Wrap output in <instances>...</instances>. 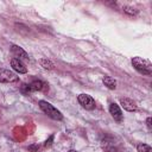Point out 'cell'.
Here are the masks:
<instances>
[{
  "mask_svg": "<svg viewBox=\"0 0 152 152\" xmlns=\"http://www.w3.org/2000/svg\"><path fill=\"white\" fill-rule=\"evenodd\" d=\"M132 65L134 66V69L146 76H151L152 75V63L148 59L141 58V57H133L132 58Z\"/></svg>",
  "mask_w": 152,
  "mask_h": 152,
  "instance_id": "6da1fadb",
  "label": "cell"
},
{
  "mask_svg": "<svg viewBox=\"0 0 152 152\" xmlns=\"http://www.w3.org/2000/svg\"><path fill=\"white\" fill-rule=\"evenodd\" d=\"M38 104H39L40 109H42L49 118H51V119H53V120H58V121L63 119V114H62L56 107H53L50 102L44 101V100H40V101L38 102Z\"/></svg>",
  "mask_w": 152,
  "mask_h": 152,
  "instance_id": "7a4b0ae2",
  "label": "cell"
},
{
  "mask_svg": "<svg viewBox=\"0 0 152 152\" xmlns=\"http://www.w3.org/2000/svg\"><path fill=\"white\" fill-rule=\"evenodd\" d=\"M49 89V86L39 80H34L28 84L23 86V90L25 93H31V91H46Z\"/></svg>",
  "mask_w": 152,
  "mask_h": 152,
  "instance_id": "3957f363",
  "label": "cell"
},
{
  "mask_svg": "<svg viewBox=\"0 0 152 152\" xmlns=\"http://www.w3.org/2000/svg\"><path fill=\"white\" fill-rule=\"evenodd\" d=\"M19 81V76L5 68H0V83H14Z\"/></svg>",
  "mask_w": 152,
  "mask_h": 152,
  "instance_id": "277c9868",
  "label": "cell"
},
{
  "mask_svg": "<svg viewBox=\"0 0 152 152\" xmlns=\"http://www.w3.org/2000/svg\"><path fill=\"white\" fill-rule=\"evenodd\" d=\"M77 100H78V103L83 108H86L87 110L95 109V106H96L95 104V100L90 95H88V94H80L78 97H77Z\"/></svg>",
  "mask_w": 152,
  "mask_h": 152,
  "instance_id": "5b68a950",
  "label": "cell"
},
{
  "mask_svg": "<svg viewBox=\"0 0 152 152\" xmlns=\"http://www.w3.org/2000/svg\"><path fill=\"white\" fill-rule=\"evenodd\" d=\"M120 104H121V107H122L125 110H127V112H135V110L138 109L137 103H135L132 99H128V97H122V99H120Z\"/></svg>",
  "mask_w": 152,
  "mask_h": 152,
  "instance_id": "8992f818",
  "label": "cell"
},
{
  "mask_svg": "<svg viewBox=\"0 0 152 152\" xmlns=\"http://www.w3.org/2000/svg\"><path fill=\"white\" fill-rule=\"evenodd\" d=\"M11 65H12L13 70H15V71L19 72V74H26V72H27V68H26L25 64H24L20 59H18V58H12V59H11Z\"/></svg>",
  "mask_w": 152,
  "mask_h": 152,
  "instance_id": "52a82bcc",
  "label": "cell"
},
{
  "mask_svg": "<svg viewBox=\"0 0 152 152\" xmlns=\"http://www.w3.org/2000/svg\"><path fill=\"white\" fill-rule=\"evenodd\" d=\"M109 113L112 114V116L114 118V120H116L119 122L122 121V112H121L119 104H116L115 102L110 103V106H109Z\"/></svg>",
  "mask_w": 152,
  "mask_h": 152,
  "instance_id": "ba28073f",
  "label": "cell"
},
{
  "mask_svg": "<svg viewBox=\"0 0 152 152\" xmlns=\"http://www.w3.org/2000/svg\"><path fill=\"white\" fill-rule=\"evenodd\" d=\"M11 51H12V53L15 56V57H18V59H28V55H27V52L23 49V48H20V46H18V45H12L11 46Z\"/></svg>",
  "mask_w": 152,
  "mask_h": 152,
  "instance_id": "9c48e42d",
  "label": "cell"
},
{
  "mask_svg": "<svg viewBox=\"0 0 152 152\" xmlns=\"http://www.w3.org/2000/svg\"><path fill=\"white\" fill-rule=\"evenodd\" d=\"M102 82H103V84L108 89H115L116 88V81L113 77H110V76H104L103 80H102Z\"/></svg>",
  "mask_w": 152,
  "mask_h": 152,
  "instance_id": "30bf717a",
  "label": "cell"
},
{
  "mask_svg": "<svg viewBox=\"0 0 152 152\" xmlns=\"http://www.w3.org/2000/svg\"><path fill=\"white\" fill-rule=\"evenodd\" d=\"M39 63H40V65H42L44 69H48V70H52V69L55 68L53 63H52L51 61L46 59V58H40V59H39Z\"/></svg>",
  "mask_w": 152,
  "mask_h": 152,
  "instance_id": "8fae6325",
  "label": "cell"
},
{
  "mask_svg": "<svg viewBox=\"0 0 152 152\" xmlns=\"http://www.w3.org/2000/svg\"><path fill=\"white\" fill-rule=\"evenodd\" d=\"M138 152H151V146L146 145V144H139L137 146Z\"/></svg>",
  "mask_w": 152,
  "mask_h": 152,
  "instance_id": "7c38bea8",
  "label": "cell"
},
{
  "mask_svg": "<svg viewBox=\"0 0 152 152\" xmlns=\"http://www.w3.org/2000/svg\"><path fill=\"white\" fill-rule=\"evenodd\" d=\"M122 10H124L126 13L131 14V15H135V14H138V10H135V8L131 7V6H124Z\"/></svg>",
  "mask_w": 152,
  "mask_h": 152,
  "instance_id": "4fadbf2b",
  "label": "cell"
},
{
  "mask_svg": "<svg viewBox=\"0 0 152 152\" xmlns=\"http://www.w3.org/2000/svg\"><path fill=\"white\" fill-rule=\"evenodd\" d=\"M52 140H53V135H50V138L45 141L44 146H45V147H50V146H51V144H52Z\"/></svg>",
  "mask_w": 152,
  "mask_h": 152,
  "instance_id": "5bb4252c",
  "label": "cell"
},
{
  "mask_svg": "<svg viewBox=\"0 0 152 152\" xmlns=\"http://www.w3.org/2000/svg\"><path fill=\"white\" fill-rule=\"evenodd\" d=\"M151 122H152V118H151V116H148V118L146 119V125H147V127H148V128H151V127H152V124H151Z\"/></svg>",
  "mask_w": 152,
  "mask_h": 152,
  "instance_id": "9a60e30c",
  "label": "cell"
},
{
  "mask_svg": "<svg viewBox=\"0 0 152 152\" xmlns=\"http://www.w3.org/2000/svg\"><path fill=\"white\" fill-rule=\"evenodd\" d=\"M68 152H77L76 150H70V151H68Z\"/></svg>",
  "mask_w": 152,
  "mask_h": 152,
  "instance_id": "2e32d148",
  "label": "cell"
}]
</instances>
